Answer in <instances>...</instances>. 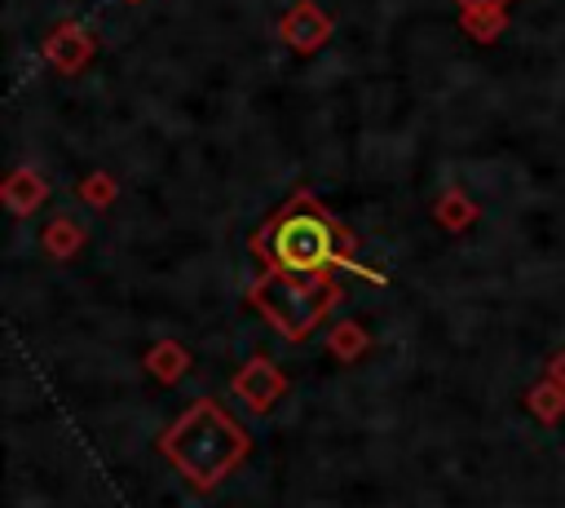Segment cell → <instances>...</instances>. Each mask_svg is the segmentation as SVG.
<instances>
[{"label":"cell","mask_w":565,"mask_h":508,"mask_svg":"<svg viewBox=\"0 0 565 508\" xmlns=\"http://www.w3.org/2000/svg\"><path fill=\"white\" fill-rule=\"evenodd\" d=\"M274 256L287 269H313L331 256V230L318 216H291L274 230Z\"/></svg>","instance_id":"cell-1"}]
</instances>
